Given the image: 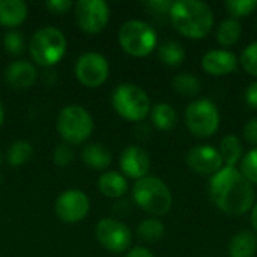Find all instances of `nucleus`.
Wrapping results in <instances>:
<instances>
[{
  "instance_id": "obj_23",
  "label": "nucleus",
  "mask_w": 257,
  "mask_h": 257,
  "mask_svg": "<svg viewBox=\"0 0 257 257\" xmlns=\"http://www.w3.org/2000/svg\"><path fill=\"white\" fill-rule=\"evenodd\" d=\"M242 35V27L235 18H227L220 23L218 30H217V39L220 45L223 47H230L235 45Z\"/></svg>"
},
{
  "instance_id": "obj_32",
  "label": "nucleus",
  "mask_w": 257,
  "mask_h": 257,
  "mask_svg": "<svg viewBox=\"0 0 257 257\" xmlns=\"http://www.w3.org/2000/svg\"><path fill=\"white\" fill-rule=\"evenodd\" d=\"M74 160V152L68 143H62L56 148L54 151V163L59 167H66L72 163Z\"/></svg>"
},
{
  "instance_id": "obj_26",
  "label": "nucleus",
  "mask_w": 257,
  "mask_h": 257,
  "mask_svg": "<svg viewBox=\"0 0 257 257\" xmlns=\"http://www.w3.org/2000/svg\"><path fill=\"white\" fill-rule=\"evenodd\" d=\"M166 233L164 224L157 218L143 220L137 227V236L145 242H158Z\"/></svg>"
},
{
  "instance_id": "obj_2",
  "label": "nucleus",
  "mask_w": 257,
  "mask_h": 257,
  "mask_svg": "<svg viewBox=\"0 0 257 257\" xmlns=\"http://www.w3.org/2000/svg\"><path fill=\"white\" fill-rule=\"evenodd\" d=\"M169 14L175 29L190 39H203L214 27L212 9L200 0L173 2Z\"/></svg>"
},
{
  "instance_id": "obj_16",
  "label": "nucleus",
  "mask_w": 257,
  "mask_h": 257,
  "mask_svg": "<svg viewBox=\"0 0 257 257\" xmlns=\"http://www.w3.org/2000/svg\"><path fill=\"white\" fill-rule=\"evenodd\" d=\"M6 81L11 87L15 89H26L30 87L36 80V69L30 62L18 60L11 63L6 68Z\"/></svg>"
},
{
  "instance_id": "obj_24",
  "label": "nucleus",
  "mask_w": 257,
  "mask_h": 257,
  "mask_svg": "<svg viewBox=\"0 0 257 257\" xmlns=\"http://www.w3.org/2000/svg\"><path fill=\"white\" fill-rule=\"evenodd\" d=\"M158 56L163 63L169 66H178L185 59V50L178 41H166L158 48Z\"/></svg>"
},
{
  "instance_id": "obj_5",
  "label": "nucleus",
  "mask_w": 257,
  "mask_h": 257,
  "mask_svg": "<svg viewBox=\"0 0 257 257\" xmlns=\"http://www.w3.org/2000/svg\"><path fill=\"white\" fill-rule=\"evenodd\" d=\"M111 104L119 116L131 122L143 120L151 111L148 93L131 83H123L114 89Z\"/></svg>"
},
{
  "instance_id": "obj_8",
  "label": "nucleus",
  "mask_w": 257,
  "mask_h": 257,
  "mask_svg": "<svg viewBox=\"0 0 257 257\" xmlns=\"http://www.w3.org/2000/svg\"><path fill=\"white\" fill-rule=\"evenodd\" d=\"M185 123L196 137L206 139L214 136L220 126V111L209 99L193 101L185 111Z\"/></svg>"
},
{
  "instance_id": "obj_1",
  "label": "nucleus",
  "mask_w": 257,
  "mask_h": 257,
  "mask_svg": "<svg viewBox=\"0 0 257 257\" xmlns=\"http://www.w3.org/2000/svg\"><path fill=\"white\" fill-rule=\"evenodd\" d=\"M209 196L230 217L242 215L254 206V190L236 167H223L211 178Z\"/></svg>"
},
{
  "instance_id": "obj_37",
  "label": "nucleus",
  "mask_w": 257,
  "mask_h": 257,
  "mask_svg": "<svg viewBox=\"0 0 257 257\" xmlns=\"http://www.w3.org/2000/svg\"><path fill=\"white\" fill-rule=\"evenodd\" d=\"M126 257H155L148 248L145 247H134L133 250H130V253Z\"/></svg>"
},
{
  "instance_id": "obj_10",
  "label": "nucleus",
  "mask_w": 257,
  "mask_h": 257,
  "mask_svg": "<svg viewBox=\"0 0 257 257\" xmlns=\"http://www.w3.org/2000/svg\"><path fill=\"white\" fill-rule=\"evenodd\" d=\"M95 235L98 242L111 253L126 251L133 241L130 227L113 218H102L96 224Z\"/></svg>"
},
{
  "instance_id": "obj_36",
  "label": "nucleus",
  "mask_w": 257,
  "mask_h": 257,
  "mask_svg": "<svg viewBox=\"0 0 257 257\" xmlns=\"http://www.w3.org/2000/svg\"><path fill=\"white\" fill-rule=\"evenodd\" d=\"M245 101L251 108L257 110V81L251 83L245 90Z\"/></svg>"
},
{
  "instance_id": "obj_30",
  "label": "nucleus",
  "mask_w": 257,
  "mask_h": 257,
  "mask_svg": "<svg viewBox=\"0 0 257 257\" xmlns=\"http://www.w3.org/2000/svg\"><path fill=\"white\" fill-rule=\"evenodd\" d=\"M3 45H5V50L12 54V56H18L23 53V48H24V38H23V33L21 32H17V30H11L5 35L3 38Z\"/></svg>"
},
{
  "instance_id": "obj_33",
  "label": "nucleus",
  "mask_w": 257,
  "mask_h": 257,
  "mask_svg": "<svg viewBox=\"0 0 257 257\" xmlns=\"http://www.w3.org/2000/svg\"><path fill=\"white\" fill-rule=\"evenodd\" d=\"M45 6L53 14H65L72 8V2H69V0H50L45 3Z\"/></svg>"
},
{
  "instance_id": "obj_13",
  "label": "nucleus",
  "mask_w": 257,
  "mask_h": 257,
  "mask_svg": "<svg viewBox=\"0 0 257 257\" xmlns=\"http://www.w3.org/2000/svg\"><path fill=\"white\" fill-rule=\"evenodd\" d=\"M188 167L199 175H215L223 169V160L220 152L212 146H194L187 154Z\"/></svg>"
},
{
  "instance_id": "obj_38",
  "label": "nucleus",
  "mask_w": 257,
  "mask_h": 257,
  "mask_svg": "<svg viewBox=\"0 0 257 257\" xmlns=\"http://www.w3.org/2000/svg\"><path fill=\"white\" fill-rule=\"evenodd\" d=\"M251 224L257 232V203H254L253 209H251Z\"/></svg>"
},
{
  "instance_id": "obj_9",
  "label": "nucleus",
  "mask_w": 257,
  "mask_h": 257,
  "mask_svg": "<svg viewBox=\"0 0 257 257\" xmlns=\"http://www.w3.org/2000/svg\"><path fill=\"white\" fill-rule=\"evenodd\" d=\"M110 74V66L107 59L99 53H84L78 57L75 63V75L78 81L86 87L102 86Z\"/></svg>"
},
{
  "instance_id": "obj_34",
  "label": "nucleus",
  "mask_w": 257,
  "mask_h": 257,
  "mask_svg": "<svg viewBox=\"0 0 257 257\" xmlns=\"http://www.w3.org/2000/svg\"><path fill=\"white\" fill-rule=\"evenodd\" d=\"M244 137L245 140L253 145L257 146V117H253L251 120H248L244 126Z\"/></svg>"
},
{
  "instance_id": "obj_7",
  "label": "nucleus",
  "mask_w": 257,
  "mask_h": 257,
  "mask_svg": "<svg viewBox=\"0 0 257 257\" xmlns=\"http://www.w3.org/2000/svg\"><path fill=\"white\" fill-rule=\"evenodd\" d=\"M120 47L134 57L149 56L157 47V33L154 27L142 20H130L119 30Z\"/></svg>"
},
{
  "instance_id": "obj_28",
  "label": "nucleus",
  "mask_w": 257,
  "mask_h": 257,
  "mask_svg": "<svg viewBox=\"0 0 257 257\" xmlns=\"http://www.w3.org/2000/svg\"><path fill=\"white\" fill-rule=\"evenodd\" d=\"M250 184H257V148L251 149L241 161V170Z\"/></svg>"
},
{
  "instance_id": "obj_22",
  "label": "nucleus",
  "mask_w": 257,
  "mask_h": 257,
  "mask_svg": "<svg viewBox=\"0 0 257 257\" xmlns=\"http://www.w3.org/2000/svg\"><path fill=\"white\" fill-rule=\"evenodd\" d=\"M154 125L161 131H172L178 123V114L170 104H157L151 111Z\"/></svg>"
},
{
  "instance_id": "obj_21",
  "label": "nucleus",
  "mask_w": 257,
  "mask_h": 257,
  "mask_svg": "<svg viewBox=\"0 0 257 257\" xmlns=\"http://www.w3.org/2000/svg\"><path fill=\"white\" fill-rule=\"evenodd\" d=\"M218 152L221 155L224 167H235L244 154V146H242V142L236 136L227 134L221 139Z\"/></svg>"
},
{
  "instance_id": "obj_18",
  "label": "nucleus",
  "mask_w": 257,
  "mask_h": 257,
  "mask_svg": "<svg viewBox=\"0 0 257 257\" xmlns=\"http://www.w3.org/2000/svg\"><path fill=\"white\" fill-rule=\"evenodd\" d=\"M98 188H99V191L105 197L117 199V197H122L126 193L128 182H126V179H125L123 175L110 170V172H105V173H102L99 176Z\"/></svg>"
},
{
  "instance_id": "obj_12",
  "label": "nucleus",
  "mask_w": 257,
  "mask_h": 257,
  "mask_svg": "<svg viewBox=\"0 0 257 257\" xmlns=\"http://www.w3.org/2000/svg\"><path fill=\"white\" fill-rule=\"evenodd\" d=\"M56 214L65 223H78L89 212V197L80 190H66L56 200Z\"/></svg>"
},
{
  "instance_id": "obj_14",
  "label": "nucleus",
  "mask_w": 257,
  "mask_h": 257,
  "mask_svg": "<svg viewBox=\"0 0 257 257\" xmlns=\"http://www.w3.org/2000/svg\"><path fill=\"white\" fill-rule=\"evenodd\" d=\"M120 169L122 172L133 179H143L146 178L151 169V160L146 151L139 146H128L120 155Z\"/></svg>"
},
{
  "instance_id": "obj_17",
  "label": "nucleus",
  "mask_w": 257,
  "mask_h": 257,
  "mask_svg": "<svg viewBox=\"0 0 257 257\" xmlns=\"http://www.w3.org/2000/svg\"><path fill=\"white\" fill-rule=\"evenodd\" d=\"M27 18V5L21 0H0V26L14 29Z\"/></svg>"
},
{
  "instance_id": "obj_15",
  "label": "nucleus",
  "mask_w": 257,
  "mask_h": 257,
  "mask_svg": "<svg viewBox=\"0 0 257 257\" xmlns=\"http://www.w3.org/2000/svg\"><path fill=\"white\" fill-rule=\"evenodd\" d=\"M202 68L211 75H227L236 71L238 57L226 50H211L202 57Z\"/></svg>"
},
{
  "instance_id": "obj_11",
  "label": "nucleus",
  "mask_w": 257,
  "mask_h": 257,
  "mask_svg": "<svg viewBox=\"0 0 257 257\" xmlns=\"http://www.w3.org/2000/svg\"><path fill=\"white\" fill-rule=\"evenodd\" d=\"M75 18L86 33H99L110 20V11L102 0H80L75 5Z\"/></svg>"
},
{
  "instance_id": "obj_35",
  "label": "nucleus",
  "mask_w": 257,
  "mask_h": 257,
  "mask_svg": "<svg viewBox=\"0 0 257 257\" xmlns=\"http://www.w3.org/2000/svg\"><path fill=\"white\" fill-rule=\"evenodd\" d=\"M146 5H148L154 12L164 14V12H170V8H172L173 2H169V0H152V2H148Z\"/></svg>"
},
{
  "instance_id": "obj_25",
  "label": "nucleus",
  "mask_w": 257,
  "mask_h": 257,
  "mask_svg": "<svg viewBox=\"0 0 257 257\" xmlns=\"http://www.w3.org/2000/svg\"><path fill=\"white\" fill-rule=\"evenodd\" d=\"M173 89L182 95V96H187V98H191V96H196L199 92H200V81L196 75L190 74V72H182V74H178L173 77Z\"/></svg>"
},
{
  "instance_id": "obj_19",
  "label": "nucleus",
  "mask_w": 257,
  "mask_h": 257,
  "mask_svg": "<svg viewBox=\"0 0 257 257\" xmlns=\"http://www.w3.org/2000/svg\"><path fill=\"white\" fill-rule=\"evenodd\" d=\"M257 251V236L244 230L235 235L229 244V256L230 257H253Z\"/></svg>"
},
{
  "instance_id": "obj_39",
  "label": "nucleus",
  "mask_w": 257,
  "mask_h": 257,
  "mask_svg": "<svg viewBox=\"0 0 257 257\" xmlns=\"http://www.w3.org/2000/svg\"><path fill=\"white\" fill-rule=\"evenodd\" d=\"M3 117H5V108H3V102L0 101V125L3 123Z\"/></svg>"
},
{
  "instance_id": "obj_27",
  "label": "nucleus",
  "mask_w": 257,
  "mask_h": 257,
  "mask_svg": "<svg viewBox=\"0 0 257 257\" xmlns=\"http://www.w3.org/2000/svg\"><path fill=\"white\" fill-rule=\"evenodd\" d=\"M33 155V146L26 140H17L8 151V163L14 167L26 164Z\"/></svg>"
},
{
  "instance_id": "obj_20",
  "label": "nucleus",
  "mask_w": 257,
  "mask_h": 257,
  "mask_svg": "<svg viewBox=\"0 0 257 257\" xmlns=\"http://www.w3.org/2000/svg\"><path fill=\"white\" fill-rule=\"evenodd\" d=\"M81 158L86 166H89L90 169H95V170H102V169L108 167L111 163L110 151L105 146H102L101 143L87 145L81 152Z\"/></svg>"
},
{
  "instance_id": "obj_4",
  "label": "nucleus",
  "mask_w": 257,
  "mask_h": 257,
  "mask_svg": "<svg viewBox=\"0 0 257 257\" xmlns=\"http://www.w3.org/2000/svg\"><path fill=\"white\" fill-rule=\"evenodd\" d=\"M66 51L65 35L56 27H42L30 39L32 59L41 66L56 65Z\"/></svg>"
},
{
  "instance_id": "obj_3",
  "label": "nucleus",
  "mask_w": 257,
  "mask_h": 257,
  "mask_svg": "<svg viewBox=\"0 0 257 257\" xmlns=\"http://www.w3.org/2000/svg\"><path fill=\"white\" fill-rule=\"evenodd\" d=\"M136 203L152 215H164L172 208V193L167 185L155 176H146L134 184Z\"/></svg>"
},
{
  "instance_id": "obj_29",
  "label": "nucleus",
  "mask_w": 257,
  "mask_h": 257,
  "mask_svg": "<svg viewBox=\"0 0 257 257\" xmlns=\"http://www.w3.org/2000/svg\"><path fill=\"white\" fill-rule=\"evenodd\" d=\"M257 8V0H227L226 9L233 17H247L251 12H254Z\"/></svg>"
},
{
  "instance_id": "obj_40",
  "label": "nucleus",
  "mask_w": 257,
  "mask_h": 257,
  "mask_svg": "<svg viewBox=\"0 0 257 257\" xmlns=\"http://www.w3.org/2000/svg\"><path fill=\"white\" fill-rule=\"evenodd\" d=\"M0 161H2V155H0Z\"/></svg>"
},
{
  "instance_id": "obj_6",
  "label": "nucleus",
  "mask_w": 257,
  "mask_h": 257,
  "mask_svg": "<svg viewBox=\"0 0 257 257\" xmlns=\"http://www.w3.org/2000/svg\"><path fill=\"white\" fill-rule=\"evenodd\" d=\"M56 126L66 143L80 145L92 136L93 119L81 105H66L60 110Z\"/></svg>"
},
{
  "instance_id": "obj_31",
  "label": "nucleus",
  "mask_w": 257,
  "mask_h": 257,
  "mask_svg": "<svg viewBox=\"0 0 257 257\" xmlns=\"http://www.w3.org/2000/svg\"><path fill=\"white\" fill-rule=\"evenodd\" d=\"M242 68L253 77H257V42L250 44L241 54L239 59Z\"/></svg>"
}]
</instances>
